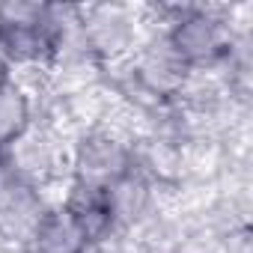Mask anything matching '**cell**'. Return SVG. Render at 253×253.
Masks as SVG:
<instances>
[{
  "instance_id": "1",
  "label": "cell",
  "mask_w": 253,
  "mask_h": 253,
  "mask_svg": "<svg viewBox=\"0 0 253 253\" xmlns=\"http://www.w3.org/2000/svg\"><path fill=\"white\" fill-rule=\"evenodd\" d=\"M60 9L36 3L0 6V60L18 66H48L63 51L66 24Z\"/></svg>"
},
{
  "instance_id": "2",
  "label": "cell",
  "mask_w": 253,
  "mask_h": 253,
  "mask_svg": "<svg viewBox=\"0 0 253 253\" xmlns=\"http://www.w3.org/2000/svg\"><path fill=\"white\" fill-rule=\"evenodd\" d=\"M164 36L191 72H200L203 66L211 69L214 63L229 60L232 54L229 21L206 9H185Z\"/></svg>"
},
{
  "instance_id": "3",
  "label": "cell",
  "mask_w": 253,
  "mask_h": 253,
  "mask_svg": "<svg viewBox=\"0 0 253 253\" xmlns=\"http://www.w3.org/2000/svg\"><path fill=\"white\" fill-rule=\"evenodd\" d=\"M134 170V152L128 143H122L119 134H110L104 128H95L81 137V143L72 152V182L92 185V188H110L116 179L128 176Z\"/></svg>"
},
{
  "instance_id": "4",
  "label": "cell",
  "mask_w": 253,
  "mask_h": 253,
  "mask_svg": "<svg viewBox=\"0 0 253 253\" xmlns=\"http://www.w3.org/2000/svg\"><path fill=\"white\" fill-rule=\"evenodd\" d=\"M131 78L143 86L146 95L164 101V98H176V95L185 92V86L191 81V69L170 48L167 36H158V39L146 42L134 54V60H131Z\"/></svg>"
},
{
  "instance_id": "5",
  "label": "cell",
  "mask_w": 253,
  "mask_h": 253,
  "mask_svg": "<svg viewBox=\"0 0 253 253\" xmlns=\"http://www.w3.org/2000/svg\"><path fill=\"white\" fill-rule=\"evenodd\" d=\"M6 152H9L6 167L21 182H27V185L54 176L57 173V164L66 158L60 137L48 128V125H33V122H30V128L18 140H12L6 146Z\"/></svg>"
},
{
  "instance_id": "6",
  "label": "cell",
  "mask_w": 253,
  "mask_h": 253,
  "mask_svg": "<svg viewBox=\"0 0 253 253\" xmlns=\"http://www.w3.org/2000/svg\"><path fill=\"white\" fill-rule=\"evenodd\" d=\"M84 42L89 54L98 57H122L128 54L137 36V21L128 9L119 6H95L84 12Z\"/></svg>"
},
{
  "instance_id": "7",
  "label": "cell",
  "mask_w": 253,
  "mask_h": 253,
  "mask_svg": "<svg viewBox=\"0 0 253 253\" xmlns=\"http://www.w3.org/2000/svg\"><path fill=\"white\" fill-rule=\"evenodd\" d=\"M30 247L33 253H86L89 241L84 235V229L78 226V220L72 217V211L60 203V206H48L30 235Z\"/></svg>"
},
{
  "instance_id": "8",
  "label": "cell",
  "mask_w": 253,
  "mask_h": 253,
  "mask_svg": "<svg viewBox=\"0 0 253 253\" xmlns=\"http://www.w3.org/2000/svg\"><path fill=\"white\" fill-rule=\"evenodd\" d=\"M30 116H33V104L27 89L6 75L0 81V149H6L30 128L33 122Z\"/></svg>"
}]
</instances>
